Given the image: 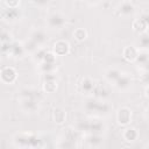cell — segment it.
I'll return each instance as SVG.
<instances>
[{
  "label": "cell",
  "mask_w": 149,
  "mask_h": 149,
  "mask_svg": "<svg viewBox=\"0 0 149 149\" xmlns=\"http://www.w3.org/2000/svg\"><path fill=\"white\" fill-rule=\"evenodd\" d=\"M2 35H3V31H2V29H1V27H0V37H2Z\"/></svg>",
  "instance_id": "cell-22"
},
{
  "label": "cell",
  "mask_w": 149,
  "mask_h": 149,
  "mask_svg": "<svg viewBox=\"0 0 149 149\" xmlns=\"http://www.w3.org/2000/svg\"><path fill=\"white\" fill-rule=\"evenodd\" d=\"M23 107L24 109L27 111H35L37 108V101H36V98H24L23 100Z\"/></svg>",
  "instance_id": "cell-9"
},
{
  "label": "cell",
  "mask_w": 149,
  "mask_h": 149,
  "mask_svg": "<svg viewBox=\"0 0 149 149\" xmlns=\"http://www.w3.org/2000/svg\"><path fill=\"white\" fill-rule=\"evenodd\" d=\"M74 37H76L77 40L81 41V40H84V38L86 37V31H85L84 29L79 28V29H77V30L74 31Z\"/></svg>",
  "instance_id": "cell-19"
},
{
  "label": "cell",
  "mask_w": 149,
  "mask_h": 149,
  "mask_svg": "<svg viewBox=\"0 0 149 149\" xmlns=\"http://www.w3.org/2000/svg\"><path fill=\"white\" fill-rule=\"evenodd\" d=\"M45 40H47L45 34H44L42 30H36V31H34V34L31 35L30 42H31L34 45H40V44H42Z\"/></svg>",
  "instance_id": "cell-6"
},
{
  "label": "cell",
  "mask_w": 149,
  "mask_h": 149,
  "mask_svg": "<svg viewBox=\"0 0 149 149\" xmlns=\"http://www.w3.org/2000/svg\"><path fill=\"white\" fill-rule=\"evenodd\" d=\"M147 27H148V16L147 15H144L143 17H140V19H137L133 22V28L136 31L146 33Z\"/></svg>",
  "instance_id": "cell-4"
},
{
  "label": "cell",
  "mask_w": 149,
  "mask_h": 149,
  "mask_svg": "<svg viewBox=\"0 0 149 149\" xmlns=\"http://www.w3.org/2000/svg\"><path fill=\"white\" fill-rule=\"evenodd\" d=\"M86 109L90 112H97V113H106L109 109V106L105 102H100L97 100H88L86 102Z\"/></svg>",
  "instance_id": "cell-1"
},
{
  "label": "cell",
  "mask_w": 149,
  "mask_h": 149,
  "mask_svg": "<svg viewBox=\"0 0 149 149\" xmlns=\"http://www.w3.org/2000/svg\"><path fill=\"white\" fill-rule=\"evenodd\" d=\"M135 59L140 63V65L146 66L148 64V54L147 52H140V54H137V56H136Z\"/></svg>",
  "instance_id": "cell-17"
},
{
  "label": "cell",
  "mask_w": 149,
  "mask_h": 149,
  "mask_svg": "<svg viewBox=\"0 0 149 149\" xmlns=\"http://www.w3.org/2000/svg\"><path fill=\"white\" fill-rule=\"evenodd\" d=\"M148 44H149V37H148L147 33H143L140 36V47L143 48V49H146L148 47Z\"/></svg>",
  "instance_id": "cell-18"
},
{
  "label": "cell",
  "mask_w": 149,
  "mask_h": 149,
  "mask_svg": "<svg viewBox=\"0 0 149 149\" xmlns=\"http://www.w3.org/2000/svg\"><path fill=\"white\" fill-rule=\"evenodd\" d=\"M64 119H65V114H64V112H62V111H59V109H57V111H55V120L57 121V122H63L64 121Z\"/></svg>",
  "instance_id": "cell-20"
},
{
  "label": "cell",
  "mask_w": 149,
  "mask_h": 149,
  "mask_svg": "<svg viewBox=\"0 0 149 149\" xmlns=\"http://www.w3.org/2000/svg\"><path fill=\"white\" fill-rule=\"evenodd\" d=\"M121 74H122V73H121L118 69H111V70H108V72H107V74H106V77H107V79H108L109 81L115 83V81L119 79V77H120Z\"/></svg>",
  "instance_id": "cell-12"
},
{
  "label": "cell",
  "mask_w": 149,
  "mask_h": 149,
  "mask_svg": "<svg viewBox=\"0 0 149 149\" xmlns=\"http://www.w3.org/2000/svg\"><path fill=\"white\" fill-rule=\"evenodd\" d=\"M64 23H65V17L58 13L51 14L48 19V24L51 28H61L64 26Z\"/></svg>",
  "instance_id": "cell-2"
},
{
  "label": "cell",
  "mask_w": 149,
  "mask_h": 149,
  "mask_svg": "<svg viewBox=\"0 0 149 149\" xmlns=\"http://www.w3.org/2000/svg\"><path fill=\"white\" fill-rule=\"evenodd\" d=\"M68 49H69L68 43L64 42V41H59V42H57L55 44V51H56L57 55H64V54H66L68 52Z\"/></svg>",
  "instance_id": "cell-11"
},
{
  "label": "cell",
  "mask_w": 149,
  "mask_h": 149,
  "mask_svg": "<svg viewBox=\"0 0 149 149\" xmlns=\"http://www.w3.org/2000/svg\"><path fill=\"white\" fill-rule=\"evenodd\" d=\"M120 13L121 14H123V15H130V14H133L134 13V9H135V7H134V5L132 3V2H129V1H125V2H122L121 5H120Z\"/></svg>",
  "instance_id": "cell-8"
},
{
  "label": "cell",
  "mask_w": 149,
  "mask_h": 149,
  "mask_svg": "<svg viewBox=\"0 0 149 149\" xmlns=\"http://www.w3.org/2000/svg\"><path fill=\"white\" fill-rule=\"evenodd\" d=\"M130 84H132V79H130L128 76H126V74H121V76L119 77V79L115 81L116 87L120 88V90H126V88H128V87L130 86Z\"/></svg>",
  "instance_id": "cell-7"
},
{
  "label": "cell",
  "mask_w": 149,
  "mask_h": 149,
  "mask_svg": "<svg viewBox=\"0 0 149 149\" xmlns=\"http://www.w3.org/2000/svg\"><path fill=\"white\" fill-rule=\"evenodd\" d=\"M101 128H102L101 122H99V121H88V132L97 134L98 132L101 130Z\"/></svg>",
  "instance_id": "cell-13"
},
{
  "label": "cell",
  "mask_w": 149,
  "mask_h": 149,
  "mask_svg": "<svg viewBox=\"0 0 149 149\" xmlns=\"http://www.w3.org/2000/svg\"><path fill=\"white\" fill-rule=\"evenodd\" d=\"M137 56V50L134 47H127L123 50V57L128 61H134Z\"/></svg>",
  "instance_id": "cell-10"
},
{
  "label": "cell",
  "mask_w": 149,
  "mask_h": 149,
  "mask_svg": "<svg viewBox=\"0 0 149 149\" xmlns=\"http://www.w3.org/2000/svg\"><path fill=\"white\" fill-rule=\"evenodd\" d=\"M123 137L127 141H134L137 137V133H136V130L134 128H127L125 130V133H123Z\"/></svg>",
  "instance_id": "cell-14"
},
{
  "label": "cell",
  "mask_w": 149,
  "mask_h": 149,
  "mask_svg": "<svg viewBox=\"0 0 149 149\" xmlns=\"http://www.w3.org/2000/svg\"><path fill=\"white\" fill-rule=\"evenodd\" d=\"M132 119V114H130V111L128 108H121L118 113V121L119 123L121 125H127L129 123Z\"/></svg>",
  "instance_id": "cell-5"
},
{
  "label": "cell",
  "mask_w": 149,
  "mask_h": 149,
  "mask_svg": "<svg viewBox=\"0 0 149 149\" xmlns=\"http://www.w3.org/2000/svg\"><path fill=\"white\" fill-rule=\"evenodd\" d=\"M81 88H83V91H85V92H91V91L94 88V83H93L91 79L86 78V79H84L83 83H81Z\"/></svg>",
  "instance_id": "cell-15"
},
{
  "label": "cell",
  "mask_w": 149,
  "mask_h": 149,
  "mask_svg": "<svg viewBox=\"0 0 149 149\" xmlns=\"http://www.w3.org/2000/svg\"><path fill=\"white\" fill-rule=\"evenodd\" d=\"M101 142H102V139L99 135H97V134H92L90 136V139H88V143L92 147H98V146L101 144Z\"/></svg>",
  "instance_id": "cell-16"
},
{
  "label": "cell",
  "mask_w": 149,
  "mask_h": 149,
  "mask_svg": "<svg viewBox=\"0 0 149 149\" xmlns=\"http://www.w3.org/2000/svg\"><path fill=\"white\" fill-rule=\"evenodd\" d=\"M0 77L5 83H13L16 78V72L12 68H5L1 70Z\"/></svg>",
  "instance_id": "cell-3"
},
{
  "label": "cell",
  "mask_w": 149,
  "mask_h": 149,
  "mask_svg": "<svg viewBox=\"0 0 149 149\" xmlns=\"http://www.w3.org/2000/svg\"><path fill=\"white\" fill-rule=\"evenodd\" d=\"M54 69H55V63H43L42 65V70L47 73H50Z\"/></svg>",
  "instance_id": "cell-21"
}]
</instances>
